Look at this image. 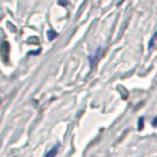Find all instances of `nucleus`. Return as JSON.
<instances>
[{
  "instance_id": "nucleus-1",
  "label": "nucleus",
  "mask_w": 157,
  "mask_h": 157,
  "mask_svg": "<svg viewBox=\"0 0 157 157\" xmlns=\"http://www.w3.org/2000/svg\"><path fill=\"white\" fill-rule=\"evenodd\" d=\"M57 153H58V146H55L54 149H51L50 152H47V155L44 157H55L57 156Z\"/></svg>"
}]
</instances>
